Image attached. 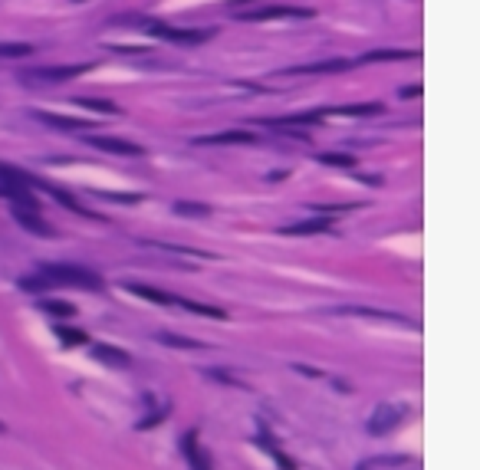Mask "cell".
I'll use <instances>...</instances> for the list:
<instances>
[{
    "label": "cell",
    "mask_w": 480,
    "mask_h": 470,
    "mask_svg": "<svg viewBox=\"0 0 480 470\" xmlns=\"http://www.w3.org/2000/svg\"><path fill=\"white\" fill-rule=\"evenodd\" d=\"M164 346H175V349H201L204 342H198V339H185V335H171V333H162L158 335Z\"/></svg>",
    "instance_id": "24"
},
{
    "label": "cell",
    "mask_w": 480,
    "mask_h": 470,
    "mask_svg": "<svg viewBox=\"0 0 480 470\" xmlns=\"http://www.w3.org/2000/svg\"><path fill=\"white\" fill-rule=\"evenodd\" d=\"M175 210L181 214V217H207V214H211L207 204H191V201H178Z\"/></svg>",
    "instance_id": "23"
},
{
    "label": "cell",
    "mask_w": 480,
    "mask_h": 470,
    "mask_svg": "<svg viewBox=\"0 0 480 470\" xmlns=\"http://www.w3.org/2000/svg\"><path fill=\"white\" fill-rule=\"evenodd\" d=\"M92 355L99 362H105V365H112V369H128L132 365V355L115 346H92Z\"/></svg>",
    "instance_id": "14"
},
{
    "label": "cell",
    "mask_w": 480,
    "mask_h": 470,
    "mask_svg": "<svg viewBox=\"0 0 480 470\" xmlns=\"http://www.w3.org/2000/svg\"><path fill=\"white\" fill-rule=\"evenodd\" d=\"M92 149L99 151H109V155H122V158H142L145 149L139 142H128V138H115V135H89L86 138Z\"/></svg>",
    "instance_id": "4"
},
{
    "label": "cell",
    "mask_w": 480,
    "mask_h": 470,
    "mask_svg": "<svg viewBox=\"0 0 480 470\" xmlns=\"http://www.w3.org/2000/svg\"><path fill=\"white\" fill-rule=\"evenodd\" d=\"M181 310L188 312H198V316H204V319H228V312L217 310V306H204V303H191V299H175Z\"/></svg>",
    "instance_id": "19"
},
{
    "label": "cell",
    "mask_w": 480,
    "mask_h": 470,
    "mask_svg": "<svg viewBox=\"0 0 480 470\" xmlns=\"http://www.w3.org/2000/svg\"><path fill=\"white\" fill-rule=\"evenodd\" d=\"M40 276L50 286H83V289H92L99 293L102 289V276L89 267H79V263H40Z\"/></svg>",
    "instance_id": "1"
},
{
    "label": "cell",
    "mask_w": 480,
    "mask_h": 470,
    "mask_svg": "<svg viewBox=\"0 0 480 470\" xmlns=\"http://www.w3.org/2000/svg\"><path fill=\"white\" fill-rule=\"evenodd\" d=\"M0 431H3V421H0Z\"/></svg>",
    "instance_id": "30"
},
{
    "label": "cell",
    "mask_w": 480,
    "mask_h": 470,
    "mask_svg": "<svg viewBox=\"0 0 480 470\" xmlns=\"http://www.w3.org/2000/svg\"><path fill=\"white\" fill-rule=\"evenodd\" d=\"M53 333H56V339L66 342V346H86V342H89V335L79 333V329H73V326H56Z\"/></svg>",
    "instance_id": "22"
},
{
    "label": "cell",
    "mask_w": 480,
    "mask_h": 470,
    "mask_svg": "<svg viewBox=\"0 0 480 470\" xmlns=\"http://www.w3.org/2000/svg\"><path fill=\"white\" fill-rule=\"evenodd\" d=\"M181 454H185V460H188L191 470H214L211 454L198 444V431H188L185 437H181Z\"/></svg>",
    "instance_id": "7"
},
{
    "label": "cell",
    "mask_w": 480,
    "mask_h": 470,
    "mask_svg": "<svg viewBox=\"0 0 480 470\" xmlns=\"http://www.w3.org/2000/svg\"><path fill=\"white\" fill-rule=\"evenodd\" d=\"M76 106H86V109L102 112V115H119V106L115 102H105V99H79Z\"/></svg>",
    "instance_id": "25"
},
{
    "label": "cell",
    "mask_w": 480,
    "mask_h": 470,
    "mask_svg": "<svg viewBox=\"0 0 480 470\" xmlns=\"http://www.w3.org/2000/svg\"><path fill=\"white\" fill-rule=\"evenodd\" d=\"M250 142H257V135L253 132H243V128H228V132L194 138V145H250Z\"/></svg>",
    "instance_id": "10"
},
{
    "label": "cell",
    "mask_w": 480,
    "mask_h": 470,
    "mask_svg": "<svg viewBox=\"0 0 480 470\" xmlns=\"http://www.w3.org/2000/svg\"><path fill=\"white\" fill-rule=\"evenodd\" d=\"M329 227H332V221H329L326 214H319V217H306V221L286 224L283 234L286 237H309V234H326Z\"/></svg>",
    "instance_id": "11"
},
{
    "label": "cell",
    "mask_w": 480,
    "mask_h": 470,
    "mask_svg": "<svg viewBox=\"0 0 480 470\" xmlns=\"http://www.w3.org/2000/svg\"><path fill=\"white\" fill-rule=\"evenodd\" d=\"M33 187H43V191H46V194H50L53 201H60V204H66V208L73 210V214H89V210L83 208V204H79V201L73 198V194H66V191H60V187L46 185V181H37V178H33Z\"/></svg>",
    "instance_id": "17"
},
{
    "label": "cell",
    "mask_w": 480,
    "mask_h": 470,
    "mask_svg": "<svg viewBox=\"0 0 480 470\" xmlns=\"http://www.w3.org/2000/svg\"><path fill=\"white\" fill-rule=\"evenodd\" d=\"M359 470H368V467H366V464H362V467H359Z\"/></svg>",
    "instance_id": "29"
},
{
    "label": "cell",
    "mask_w": 480,
    "mask_h": 470,
    "mask_svg": "<svg viewBox=\"0 0 480 470\" xmlns=\"http://www.w3.org/2000/svg\"><path fill=\"white\" fill-rule=\"evenodd\" d=\"M40 306H43V312H50V316H60V319H69V316H76V306H73V303H66V299H43Z\"/></svg>",
    "instance_id": "21"
},
{
    "label": "cell",
    "mask_w": 480,
    "mask_h": 470,
    "mask_svg": "<svg viewBox=\"0 0 480 470\" xmlns=\"http://www.w3.org/2000/svg\"><path fill=\"white\" fill-rule=\"evenodd\" d=\"M382 102H359V106H332V109H319V115H379Z\"/></svg>",
    "instance_id": "15"
},
{
    "label": "cell",
    "mask_w": 480,
    "mask_h": 470,
    "mask_svg": "<svg viewBox=\"0 0 480 470\" xmlns=\"http://www.w3.org/2000/svg\"><path fill=\"white\" fill-rule=\"evenodd\" d=\"M135 24L152 33V37H162V40H175V43H201V40L211 37V30H178L171 24H162V20H145V17H135Z\"/></svg>",
    "instance_id": "3"
},
{
    "label": "cell",
    "mask_w": 480,
    "mask_h": 470,
    "mask_svg": "<svg viewBox=\"0 0 480 470\" xmlns=\"http://www.w3.org/2000/svg\"><path fill=\"white\" fill-rule=\"evenodd\" d=\"M240 17H243V20H306V17H313V10H306V7H277V3H270V7H260V10H243Z\"/></svg>",
    "instance_id": "5"
},
{
    "label": "cell",
    "mask_w": 480,
    "mask_h": 470,
    "mask_svg": "<svg viewBox=\"0 0 480 470\" xmlns=\"http://www.w3.org/2000/svg\"><path fill=\"white\" fill-rule=\"evenodd\" d=\"M402 60H418V50H372V53H362L359 62H402Z\"/></svg>",
    "instance_id": "13"
},
{
    "label": "cell",
    "mask_w": 480,
    "mask_h": 470,
    "mask_svg": "<svg viewBox=\"0 0 480 470\" xmlns=\"http://www.w3.org/2000/svg\"><path fill=\"white\" fill-rule=\"evenodd\" d=\"M33 53H37V47H30V43H0V60H24Z\"/></svg>",
    "instance_id": "20"
},
{
    "label": "cell",
    "mask_w": 480,
    "mask_h": 470,
    "mask_svg": "<svg viewBox=\"0 0 480 470\" xmlns=\"http://www.w3.org/2000/svg\"><path fill=\"white\" fill-rule=\"evenodd\" d=\"M126 289H132L135 296H142V299H152V303H158V306H171L175 299L168 296V293H162V289H155V286H142V283H128Z\"/></svg>",
    "instance_id": "18"
},
{
    "label": "cell",
    "mask_w": 480,
    "mask_h": 470,
    "mask_svg": "<svg viewBox=\"0 0 480 470\" xmlns=\"http://www.w3.org/2000/svg\"><path fill=\"white\" fill-rule=\"evenodd\" d=\"M33 119L50 128H63V132H89V125L83 119H69V115H53V112H33Z\"/></svg>",
    "instance_id": "12"
},
{
    "label": "cell",
    "mask_w": 480,
    "mask_h": 470,
    "mask_svg": "<svg viewBox=\"0 0 480 470\" xmlns=\"http://www.w3.org/2000/svg\"><path fill=\"white\" fill-rule=\"evenodd\" d=\"M260 444H264V451H266V454H270V458H273V460H277V464H280V467H283V470H296V464H293V460L286 458L283 451H280L277 437H273V434L266 431V428H260Z\"/></svg>",
    "instance_id": "16"
},
{
    "label": "cell",
    "mask_w": 480,
    "mask_h": 470,
    "mask_svg": "<svg viewBox=\"0 0 480 470\" xmlns=\"http://www.w3.org/2000/svg\"><path fill=\"white\" fill-rule=\"evenodd\" d=\"M418 92H421V86H408V89H402L398 96H402V99H408V96H418Z\"/></svg>",
    "instance_id": "28"
},
{
    "label": "cell",
    "mask_w": 480,
    "mask_h": 470,
    "mask_svg": "<svg viewBox=\"0 0 480 470\" xmlns=\"http://www.w3.org/2000/svg\"><path fill=\"white\" fill-rule=\"evenodd\" d=\"M89 73V62H73V66H33L20 73L24 86H56V83H69L76 76Z\"/></svg>",
    "instance_id": "2"
},
{
    "label": "cell",
    "mask_w": 480,
    "mask_h": 470,
    "mask_svg": "<svg viewBox=\"0 0 480 470\" xmlns=\"http://www.w3.org/2000/svg\"><path fill=\"white\" fill-rule=\"evenodd\" d=\"M323 165H336V168H355V158L352 155H336V151H329V155H319Z\"/></svg>",
    "instance_id": "26"
},
{
    "label": "cell",
    "mask_w": 480,
    "mask_h": 470,
    "mask_svg": "<svg viewBox=\"0 0 480 470\" xmlns=\"http://www.w3.org/2000/svg\"><path fill=\"white\" fill-rule=\"evenodd\" d=\"M355 60H319V62H303V66H290L283 69V76H319V73H345L352 69Z\"/></svg>",
    "instance_id": "8"
},
{
    "label": "cell",
    "mask_w": 480,
    "mask_h": 470,
    "mask_svg": "<svg viewBox=\"0 0 480 470\" xmlns=\"http://www.w3.org/2000/svg\"><path fill=\"white\" fill-rule=\"evenodd\" d=\"M20 286H24L26 293H43V289H46L50 283H46V280H43V276L37 273V276H24V280H20Z\"/></svg>",
    "instance_id": "27"
},
{
    "label": "cell",
    "mask_w": 480,
    "mask_h": 470,
    "mask_svg": "<svg viewBox=\"0 0 480 470\" xmlns=\"http://www.w3.org/2000/svg\"><path fill=\"white\" fill-rule=\"evenodd\" d=\"M404 414H408V411L398 408V405H379V408H375V414L368 418V434H388V431H395V428H398V424L404 421Z\"/></svg>",
    "instance_id": "6"
},
{
    "label": "cell",
    "mask_w": 480,
    "mask_h": 470,
    "mask_svg": "<svg viewBox=\"0 0 480 470\" xmlns=\"http://www.w3.org/2000/svg\"><path fill=\"white\" fill-rule=\"evenodd\" d=\"M13 217H17V224H20V227H26L30 234L53 237V227L43 221V217H40V208H17V204H13Z\"/></svg>",
    "instance_id": "9"
}]
</instances>
